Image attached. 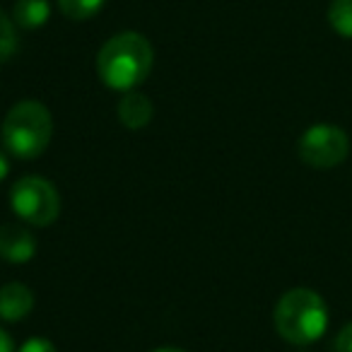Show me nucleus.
<instances>
[{
	"label": "nucleus",
	"instance_id": "nucleus-8",
	"mask_svg": "<svg viewBox=\"0 0 352 352\" xmlns=\"http://www.w3.org/2000/svg\"><path fill=\"white\" fill-rule=\"evenodd\" d=\"M152 116H155V107H152V102L145 94L133 92L131 89V92L123 94V99L118 102V118H121L123 126L131 128V131L145 128L147 123L152 121Z\"/></svg>",
	"mask_w": 352,
	"mask_h": 352
},
{
	"label": "nucleus",
	"instance_id": "nucleus-13",
	"mask_svg": "<svg viewBox=\"0 0 352 352\" xmlns=\"http://www.w3.org/2000/svg\"><path fill=\"white\" fill-rule=\"evenodd\" d=\"M333 352H352V321L338 331L336 340H333Z\"/></svg>",
	"mask_w": 352,
	"mask_h": 352
},
{
	"label": "nucleus",
	"instance_id": "nucleus-2",
	"mask_svg": "<svg viewBox=\"0 0 352 352\" xmlns=\"http://www.w3.org/2000/svg\"><path fill=\"white\" fill-rule=\"evenodd\" d=\"M275 331L289 345H311L328 328V307L316 289L292 287L278 299L273 311Z\"/></svg>",
	"mask_w": 352,
	"mask_h": 352
},
{
	"label": "nucleus",
	"instance_id": "nucleus-4",
	"mask_svg": "<svg viewBox=\"0 0 352 352\" xmlns=\"http://www.w3.org/2000/svg\"><path fill=\"white\" fill-rule=\"evenodd\" d=\"M10 206L20 220L34 227H49L58 220L60 196L41 176H22L10 191Z\"/></svg>",
	"mask_w": 352,
	"mask_h": 352
},
{
	"label": "nucleus",
	"instance_id": "nucleus-9",
	"mask_svg": "<svg viewBox=\"0 0 352 352\" xmlns=\"http://www.w3.org/2000/svg\"><path fill=\"white\" fill-rule=\"evenodd\" d=\"M12 17H15L17 27H22V30H39L51 17L49 0H17Z\"/></svg>",
	"mask_w": 352,
	"mask_h": 352
},
{
	"label": "nucleus",
	"instance_id": "nucleus-1",
	"mask_svg": "<svg viewBox=\"0 0 352 352\" xmlns=\"http://www.w3.org/2000/svg\"><path fill=\"white\" fill-rule=\"evenodd\" d=\"M155 63L152 44L138 32L116 34L102 46L97 56V73L109 89L131 92L147 80Z\"/></svg>",
	"mask_w": 352,
	"mask_h": 352
},
{
	"label": "nucleus",
	"instance_id": "nucleus-5",
	"mask_svg": "<svg viewBox=\"0 0 352 352\" xmlns=\"http://www.w3.org/2000/svg\"><path fill=\"white\" fill-rule=\"evenodd\" d=\"M297 155L311 169H333V166H340L350 155V135L340 126L316 123L302 133L297 142Z\"/></svg>",
	"mask_w": 352,
	"mask_h": 352
},
{
	"label": "nucleus",
	"instance_id": "nucleus-14",
	"mask_svg": "<svg viewBox=\"0 0 352 352\" xmlns=\"http://www.w3.org/2000/svg\"><path fill=\"white\" fill-rule=\"evenodd\" d=\"M20 352H58L56 345L46 338H30L25 345L20 347Z\"/></svg>",
	"mask_w": 352,
	"mask_h": 352
},
{
	"label": "nucleus",
	"instance_id": "nucleus-6",
	"mask_svg": "<svg viewBox=\"0 0 352 352\" xmlns=\"http://www.w3.org/2000/svg\"><path fill=\"white\" fill-rule=\"evenodd\" d=\"M36 254V241L27 227L3 225L0 227V258L10 263H27Z\"/></svg>",
	"mask_w": 352,
	"mask_h": 352
},
{
	"label": "nucleus",
	"instance_id": "nucleus-7",
	"mask_svg": "<svg viewBox=\"0 0 352 352\" xmlns=\"http://www.w3.org/2000/svg\"><path fill=\"white\" fill-rule=\"evenodd\" d=\"M34 309V294L27 285L8 283L0 287V318L3 321H22Z\"/></svg>",
	"mask_w": 352,
	"mask_h": 352
},
{
	"label": "nucleus",
	"instance_id": "nucleus-12",
	"mask_svg": "<svg viewBox=\"0 0 352 352\" xmlns=\"http://www.w3.org/2000/svg\"><path fill=\"white\" fill-rule=\"evenodd\" d=\"M17 51V32L15 22L0 12V63H6L8 58H12V54Z\"/></svg>",
	"mask_w": 352,
	"mask_h": 352
},
{
	"label": "nucleus",
	"instance_id": "nucleus-10",
	"mask_svg": "<svg viewBox=\"0 0 352 352\" xmlns=\"http://www.w3.org/2000/svg\"><path fill=\"white\" fill-rule=\"evenodd\" d=\"M328 25L342 39H352V0H331Z\"/></svg>",
	"mask_w": 352,
	"mask_h": 352
},
{
	"label": "nucleus",
	"instance_id": "nucleus-3",
	"mask_svg": "<svg viewBox=\"0 0 352 352\" xmlns=\"http://www.w3.org/2000/svg\"><path fill=\"white\" fill-rule=\"evenodd\" d=\"M54 118L41 102L25 99L8 111L3 121V145L17 160H34L49 147Z\"/></svg>",
	"mask_w": 352,
	"mask_h": 352
},
{
	"label": "nucleus",
	"instance_id": "nucleus-11",
	"mask_svg": "<svg viewBox=\"0 0 352 352\" xmlns=\"http://www.w3.org/2000/svg\"><path fill=\"white\" fill-rule=\"evenodd\" d=\"M104 3H107V0H58V8L68 20L85 22L97 15L104 8Z\"/></svg>",
	"mask_w": 352,
	"mask_h": 352
},
{
	"label": "nucleus",
	"instance_id": "nucleus-17",
	"mask_svg": "<svg viewBox=\"0 0 352 352\" xmlns=\"http://www.w3.org/2000/svg\"><path fill=\"white\" fill-rule=\"evenodd\" d=\"M155 352H186V350H182V347H160Z\"/></svg>",
	"mask_w": 352,
	"mask_h": 352
},
{
	"label": "nucleus",
	"instance_id": "nucleus-15",
	"mask_svg": "<svg viewBox=\"0 0 352 352\" xmlns=\"http://www.w3.org/2000/svg\"><path fill=\"white\" fill-rule=\"evenodd\" d=\"M0 352H15V345H12V338L8 336L3 328H0Z\"/></svg>",
	"mask_w": 352,
	"mask_h": 352
},
{
	"label": "nucleus",
	"instance_id": "nucleus-16",
	"mask_svg": "<svg viewBox=\"0 0 352 352\" xmlns=\"http://www.w3.org/2000/svg\"><path fill=\"white\" fill-rule=\"evenodd\" d=\"M10 174V162H8V157L0 152V182L6 179V176Z\"/></svg>",
	"mask_w": 352,
	"mask_h": 352
}]
</instances>
